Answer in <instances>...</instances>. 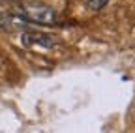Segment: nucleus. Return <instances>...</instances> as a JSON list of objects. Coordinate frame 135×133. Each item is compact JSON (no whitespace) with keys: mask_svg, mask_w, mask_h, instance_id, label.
Instances as JSON below:
<instances>
[{"mask_svg":"<svg viewBox=\"0 0 135 133\" xmlns=\"http://www.w3.org/2000/svg\"><path fill=\"white\" fill-rule=\"evenodd\" d=\"M21 43L30 49V51H36V53H47L51 51L53 47H56V41L53 36L43 34V32H36V30H28L21 36Z\"/></svg>","mask_w":135,"mask_h":133,"instance_id":"obj_2","label":"nucleus"},{"mask_svg":"<svg viewBox=\"0 0 135 133\" xmlns=\"http://www.w3.org/2000/svg\"><path fill=\"white\" fill-rule=\"evenodd\" d=\"M19 13L26 21H32V23H38V24H58V13L49 8V6H43V4H23Z\"/></svg>","mask_w":135,"mask_h":133,"instance_id":"obj_1","label":"nucleus"},{"mask_svg":"<svg viewBox=\"0 0 135 133\" xmlns=\"http://www.w3.org/2000/svg\"><path fill=\"white\" fill-rule=\"evenodd\" d=\"M107 4H109V0H86V2H84V6H86L90 11H99Z\"/></svg>","mask_w":135,"mask_h":133,"instance_id":"obj_3","label":"nucleus"}]
</instances>
